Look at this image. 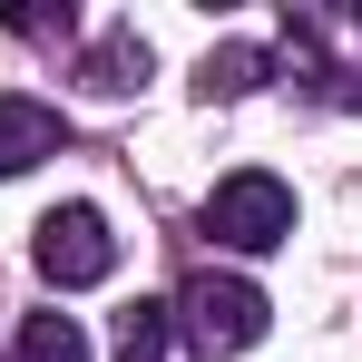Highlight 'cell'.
I'll list each match as a JSON object with an SVG mask.
<instances>
[{"instance_id": "cell-1", "label": "cell", "mask_w": 362, "mask_h": 362, "mask_svg": "<svg viewBox=\"0 0 362 362\" xmlns=\"http://www.w3.org/2000/svg\"><path fill=\"white\" fill-rule=\"evenodd\" d=\"M206 235L235 245V255H274V245L294 235V186L264 177V167H235V177L206 196Z\"/></svg>"}, {"instance_id": "cell-2", "label": "cell", "mask_w": 362, "mask_h": 362, "mask_svg": "<svg viewBox=\"0 0 362 362\" xmlns=\"http://www.w3.org/2000/svg\"><path fill=\"white\" fill-rule=\"evenodd\" d=\"M30 264H40L59 294H78V284H108V274H118V235H108L98 206H49L40 235H30Z\"/></svg>"}, {"instance_id": "cell-3", "label": "cell", "mask_w": 362, "mask_h": 362, "mask_svg": "<svg viewBox=\"0 0 362 362\" xmlns=\"http://www.w3.org/2000/svg\"><path fill=\"white\" fill-rule=\"evenodd\" d=\"M177 313H186V333H196L206 353H245V343H264V313H274V303L255 294L245 274H196Z\"/></svg>"}, {"instance_id": "cell-4", "label": "cell", "mask_w": 362, "mask_h": 362, "mask_svg": "<svg viewBox=\"0 0 362 362\" xmlns=\"http://www.w3.org/2000/svg\"><path fill=\"white\" fill-rule=\"evenodd\" d=\"M40 157H59V108H40V98H0V177L40 167Z\"/></svg>"}, {"instance_id": "cell-5", "label": "cell", "mask_w": 362, "mask_h": 362, "mask_svg": "<svg viewBox=\"0 0 362 362\" xmlns=\"http://www.w3.org/2000/svg\"><path fill=\"white\" fill-rule=\"evenodd\" d=\"M147 40H137V30H98V40H88V59H78V78H88V88H98V98H127V88H147Z\"/></svg>"}, {"instance_id": "cell-6", "label": "cell", "mask_w": 362, "mask_h": 362, "mask_svg": "<svg viewBox=\"0 0 362 362\" xmlns=\"http://www.w3.org/2000/svg\"><path fill=\"white\" fill-rule=\"evenodd\" d=\"M108 353L118 362H167L177 353V303H127L118 333H108Z\"/></svg>"}, {"instance_id": "cell-7", "label": "cell", "mask_w": 362, "mask_h": 362, "mask_svg": "<svg viewBox=\"0 0 362 362\" xmlns=\"http://www.w3.org/2000/svg\"><path fill=\"white\" fill-rule=\"evenodd\" d=\"M245 88H264V49H255V40H226V49H206V69H196V98L216 108V98H245Z\"/></svg>"}, {"instance_id": "cell-8", "label": "cell", "mask_w": 362, "mask_h": 362, "mask_svg": "<svg viewBox=\"0 0 362 362\" xmlns=\"http://www.w3.org/2000/svg\"><path fill=\"white\" fill-rule=\"evenodd\" d=\"M20 362H88L78 313H30V323H20Z\"/></svg>"}, {"instance_id": "cell-9", "label": "cell", "mask_w": 362, "mask_h": 362, "mask_svg": "<svg viewBox=\"0 0 362 362\" xmlns=\"http://www.w3.org/2000/svg\"><path fill=\"white\" fill-rule=\"evenodd\" d=\"M0 20H10L20 40H59V30H69V0H59V10H49V0H0Z\"/></svg>"}]
</instances>
